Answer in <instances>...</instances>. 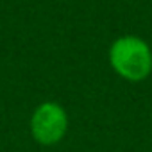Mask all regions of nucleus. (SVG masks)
Returning a JSON list of instances; mask_svg holds the SVG:
<instances>
[{"label":"nucleus","instance_id":"2","mask_svg":"<svg viewBox=\"0 0 152 152\" xmlns=\"http://www.w3.org/2000/svg\"><path fill=\"white\" fill-rule=\"evenodd\" d=\"M68 131V115L57 102L39 104L31 116V134L39 145L59 143Z\"/></svg>","mask_w":152,"mask_h":152},{"label":"nucleus","instance_id":"1","mask_svg":"<svg viewBox=\"0 0 152 152\" xmlns=\"http://www.w3.org/2000/svg\"><path fill=\"white\" fill-rule=\"evenodd\" d=\"M109 64L122 79L141 83L152 73V50L138 36H120L109 47Z\"/></svg>","mask_w":152,"mask_h":152}]
</instances>
